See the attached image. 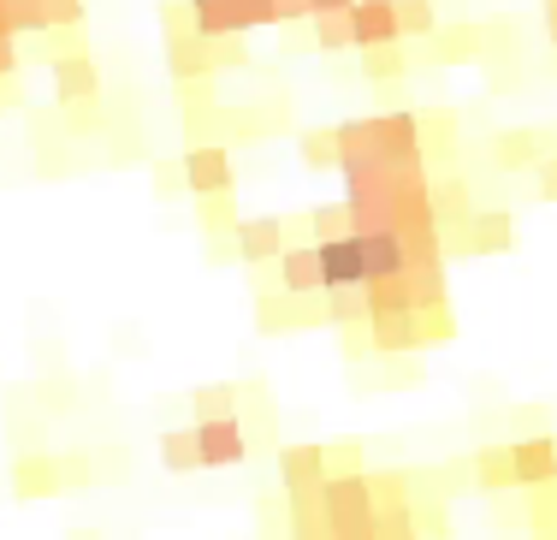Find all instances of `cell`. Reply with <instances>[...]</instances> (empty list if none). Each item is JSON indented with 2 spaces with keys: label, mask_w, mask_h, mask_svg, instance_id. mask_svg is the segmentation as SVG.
Returning <instances> with one entry per match:
<instances>
[{
  "label": "cell",
  "mask_w": 557,
  "mask_h": 540,
  "mask_svg": "<svg viewBox=\"0 0 557 540\" xmlns=\"http://www.w3.org/2000/svg\"><path fill=\"white\" fill-rule=\"evenodd\" d=\"M321 511H326V529L333 540H374V476L368 469H333L321 481Z\"/></svg>",
  "instance_id": "obj_1"
},
{
  "label": "cell",
  "mask_w": 557,
  "mask_h": 540,
  "mask_svg": "<svg viewBox=\"0 0 557 540\" xmlns=\"http://www.w3.org/2000/svg\"><path fill=\"white\" fill-rule=\"evenodd\" d=\"M161 24H166V72L178 77V84H190V77H214V54H208V36H196L190 7L161 0Z\"/></svg>",
  "instance_id": "obj_2"
},
{
  "label": "cell",
  "mask_w": 557,
  "mask_h": 540,
  "mask_svg": "<svg viewBox=\"0 0 557 540\" xmlns=\"http://www.w3.org/2000/svg\"><path fill=\"white\" fill-rule=\"evenodd\" d=\"M184 191L190 196H237V167L225 143H196L184 155Z\"/></svg>",
  "instance_id": "obj_3"
},
{
  "label": "cell",
  "mask_w": 557,
  "mask_h": 540,
  "mask_svg": "<svg viewBox=\"0 0 557 540\" xmlns=\"http://www.w3.org/2000/svg\"><path fill=\"white\" fill-rule=\"evenodd\" d=\"M196 452H202V469H237L249 457V433L237 416H202L196 421Z\"/></svg>",
  "instance_id": "obj_4"
},
{
  "label": "cell",
  "mask_w": 557,
  "mask_h": 540,
  "mask_svg": "<svg viewBox=\"0 0 557 540\" xmlns=\"http://www.w3.org/2000/svg\"><path fill=\"white\" fill-rule=\"evenodd\" d=\"M314 256H321V292H356V285H368V261H362V238L356 232L321 238Z\"/></svg>",
  "instance_id": "obj_5"
},
{
  "label": "cell",
  "mask_w": 557,
  "mask_h": 540,
  "mask_svg": "<svg viewBox=\"0 0 557 540\" xmlns=\"http://www.w3.org/2000/svg\"><path fill=\"white\" fill-rule=\"evenodd\" d=\"M557 155V131H534V125H516V131H498L493 137V161L504 173H534L540 161Z\"/></svg>",
  "instance_id": "obj_6"
},
{
  "label": "cell",
  "mask_w": 557,
  "mask_h": 540,
  "mask_svg": "<svg viewBox=\"0 0 557 540\" xmlns=\"http://www.w3.org/2000/svg\"><path fill=\"white\" fill-rule=\"evenodd\" d=\"M510 452L516 487H557V440L552 433H528V440H504Z\"/></svg>",
  "instance_id": "obj_7"
},
{
  "label": "cell",
  "mask_w": 557,
  "mask_h": 540,
  "mask_svg": "<svg viewBox=\"0 0 557 540\" xmlns=\"http://www.w3.org/2000/svg\"><path fill=\"white\" fill-rule=\"evenodd\" d=\"M486 54V24H440V30L421 42V60L428 65H462Z\"/></svg>",
  "instance_id": "obj_8"
},
{
  "label": "cell",
  "mask_w": 557,
  "mask_h": 540,
  "mask_svg": "<svg viewBox=\"0 0 557 540\" xmlns=\"http://www.w3.org/2000/svg\"><path fill=\"white\" fill-rule=\"evenodd\" d=\"M285 244H290L285 220H237V232H232L237 261H249V268H268V261H278V256H285Z\"/></svg>",
  "instance_id": "obj_9"
},
{
  "label": "cell",
  "mask_w": 557,
  "mask_h": 540,
  "mask_svg": "<svg viewBox=\"0 0 557 540\" xmlns=\"http://www.w3.org/2000/svg\"><path fill=\"white\" fill-rule=\"evenodd\" d=\"M350 30H356V54H362V48L404 42V24H397V0H356V7H350Z\"/></svg>",
  "instance_id": "obj_10"
},
{
  "label": "cell",
  "mask_w": 557,
  "mask_h": 540,
  "mask_svg": "<svg viewBox=\"0 0 557 540\" xmlns=\"http://www.w3.org/2000/svg\"><path fill=\"white\" fill-rule=\"evenodd\" d=\"M48 72H54V101H60V108L108 96V89H101V65H96V54H65V60L48 65Z\"/></svg>",
  "instance_id": "obj_11"
},
{
  "label": "cell",
  "mask_w": 557,
  "mask_h": 540,
  "mask_svg": "<svg viewBox=\"0 0 557 540\" xmlns=\"http://www.w3.org/2000/svg\"><path fill=\"white\" fill-rule=\"evenodd\" d=\"M278 292L285 297H321V256H314V244H285V256H278Z\"/></svg>",
  "instance_id": "obj_12"
},
{
  "label": "cell",
  "mask_w": 557,
  "mask_h": 540,
  "mask_svg": "<svg viewBox=\"0 0 557 540\" xmlns=\"http://www.w3.org/2000/svg\"><path fill=\"white\" fill-rule=\"evenodd\" d=\"M12 487H18V499H54L65 487V464L48 452H24L18 464H12Z\"/></svg>",
  "instance_id": "obj_13"
},
{
  "label": "cell",
  "mask_w": 557,
  "mask_h": 540,
  "mask_svg": "<svg viewBox=\"0 0 557 540\" xmlns=\"http://www.w3.org/2000/svg\"><path fill=\"white\" fill-rule=\"evenodd\" d=\"M278 481H285V499L314 493V487L326 481V445H290V452L278 457Z\"/></svg>",
  "instance_id": "obj_14"
},
{
  "label": "cell",
  "mask_w": 557,
  "mask_h": 540,
  "mask_svg": "<svg viewBox=\"0 0 557 540\" xmlns=\"http://www.w3.org/2000/svg\"><path fill=\"white\" fill-rule=\"evenodd\" d=\"M190 24L196 36H249V7L244 0H190Z\"/></svg>",
  "instance_id": "obj_15"
},
{
  "label": "cell",
  "mask_w": 557,
  "mask_h": 540,
  "mask_svg": "<svg viewBox=\"0 0 557 540\" xmlns=\"http://www.w3.org/2000/svg\"><path fill=\"white\" fill-rule=\"evenodd\" d=\"M297 149H302V167H314V173H338V125L302 131Z\"/></svg>",
  "instance_id": "obj_16"
},
{
  "label": "cell",
  "mask_w": 557,
  "mask_h": 540,
  "mask_svg": "<svg viewBox=\"0 0 557 540\" xmlns=\"http://www.w3.org/2000/svg\"><path fill=\"white\" fill-rule=\"evenodd\" d=\"M362 72H368V84H397V77L409 72V42L362 48Z\"/></svg>",
  "instance_id": "obj_17"
},
{
  "label": "cell",
  "mask_w": 557,
  "mask_h": 540,
  "mask_svg": "<svg viewBox=\"0 0 557 540\" xmlns=\"http://www.w3.org/2000/svg\"><path fill=\"white\" fill-rule=\"evenodd\" d=\"M161 464L172 469V476H190V469H202L196 428H166V433H161Z\"/></svg>",
  "instance_id": "obj_18"
},
{
  "label": "cell",
  "mask_w": 557,
  "mask_h": 540,
  "mask_svg": "<svg viewBox=\"0 0 557 540\" xmlns=\"http://www.w3.org/2000/svg\"><path fill=\"white\" fill-rule=\"evenodd\" d=\"M314 24V48H321V54H350L356 48V30H350V12H321V19H309Z\"/></svg>",
  "instance_id": "obj_19"
},
{
  "label": "cell",
  "mask_w": 557,
  "mask_h": 540,
  "mask_svg": "<svg viewBox=\"0 0 557 540\" xmlns=\"http://www.w3.org/2000/svg\"><path fill=\"white\" fill-rule=\"evenodd\" d=\"M474 481H481L486 493H510V487H516L510 452H504V445H481V452H474Z\"/></svg>",
  "instance_id": "obj_20"
},
{
  "label": "cell",
  "mask_w": 557,
  "mask_h": 540,
  "mask_svg": "<svg viewBox=\"0 0 557 540\" xmlns=\"http://www.w3.org/2000/svg\"><path fill=\"white\" fill-rule=\"evenodd\" d=\"M36 54H42L48 65L65 60V54H89V36H84V24H54V30H42L36 36Z\"/></svg>",
  "instance_id": "obj_21"
},
{
  "label": "cell",
  "mask_w": 557,
  "mask_h": 540,
  "mask_svg": "<svg viewBox=\"0 0 557 540\" xmlns=\"http://www.w3.org/2000/svg\"><path fill=\"white\" fill-rule=\"evenodd\" d=\"M7 24H12V36H42V30H54V7L48 0H7Z\"/></svg>",
  "instance_id": "obj_22"
},
{
  "label": "cell",
  "mask_w": 557,
  "mask_h": 540,
  "mask_svg": "<svg viewBox=\"0 0 557 540\" xmlns=\"http://www.w3.org/2000/svg\"><path fill=\"white\" fill-rule=\"evenodd\" d=\"M196 220H202L208 238H232L237 232V202L232 196H196Z\"/></svg>",
  "instance_id": "obj_23"
},
{
  "label": "cell",
  "mask_w": 557,
  "mask_h": 540,
  "mask_svg": "<svg viewBox=\"0 0 557 540\" xmlns=\"http://www.w3.org/2000/svg\"><path fill=\"white\" fill-rule=\"evenodd\" d=\"M397 24H404V42H428L440 30V7L433 0H397Z\"/></svg>",
  "instance_id": "obj_24"
},
{
  "label": "cell",
  "mask_w": 557,
  "mask_h": 540,
  "mask_svg": "<svg viewBox=\"0 0 557 540\" xmlns=\"http://www.w3.org/2000/svg\"><path fill=\"white\" fill-rule=\"evenodd\" d=\"M344 232H350V202H321V208H309V244L344 238Z\"/></svg>",
  "instance_id": "obj_25"
},
{
  "label": "cell",
  "mask_w": 557,
  "mask_h": 540,
  "mask_svg": "<svg viewBox=\"0 0 557 540\" xmlns=\"http://www.w3.org/2000/svg\"><path fill=\"white\" fill-rule=\"evenodd\" d=\"M326 321H333V327H362L368 321L362 285H356V292H326Z\"/></svg>",
  "instance_id": "obj_26"
},
{
  "label": "cell",
  "mask_w": 557,
  "mask_h": 540,
  "mask_svg": "<svg viewBox=\"0 0 557 540\" xmlns=\"http://www.w3.org/2000/svg\"><path fill=\"white\" fill-rule=\"evenodd\" d=\"M202 416H237V386H202L196 392V421Z\"/></svg>",
  "instance_id": "obj_27"
},
{
  "label": "cell",
  "mask_w": 557,
  "mask_h": 540,
  "mask_svg": "<svg viewBox=\"0 0 557 540\" xmlns=\"http://www.w3.org/2000/svg\"><path fill=\"white\" fill-rule=\"evenodd\" d=\"M314 7L309 0H273V24H309Z\"/></svg>",
  "instance_id": "obj_28"
},
{
  "label": "cell",
  "mask_w": 557,
  "mask_h": 540,
  "mask_svg": "<svg viewBox=\"0 0 557 540\" xmlns=\"http://www.w3.org/2000/svg\"><path fill=\"white\" fill-rule=\"evenodd\" d=\"M7 108H24V84H18V72L0 77V113H7Z\"/></svg>",
  "instance_id": "obj_29"
},
{
  "label": "cell",
  "mask_w": 557,
  "mask_h": 540,
  "mask_svg": "<svg viewBox=\"0 0 557 540\" xmlns=\"http://www.w3.org/2000/svg\"><path fill=\"white\" fill-rule=\"evenodd\" d=\"M534 173H540V196H546V202H557V155H552V161H540Z\"/></svg>",
  "instance_id": "obj_30"
},
{
  "label": "cell",
  "mask_w": 557,
  "mask_h": 540,
  "mask_svg": "<svg viewBox=\"0 0 557 540\" xmlns=\"http://www.w3.org/2000/svg\"><path fill=\"white\" fill-rule=\"evenodd\" d=\"M18 72V36H0V77Z\"/></svg>",
  "instance_id": "obj_31"
},
{
  "label": "cell",
  "mask_w": 557,
  "mask_h": 540,
  "mask_svg": "<svg viewBox=\"0 0 557 540\" xmlns=\"http://www.w3.org/2000/svg\"><path fill=\"white\" fill-rule=\"evenodd\" d=\"M309 7H314V19H321V12H350L356 0H309Z\"/></svg>",
  "instance_id": "obj_32"
},
{
  "label": "cell",
  "mask_w": 557,
  "mask_h": 540,
  "mask_svg": "<svg viewBox=\"0 0 557 540\" xmlns=\"http://www.w3.org/2000/svg\"><path fill=\"white\" fill-rule=\"evenodd\" d=\"M546 7V30H552V42H557V0H540Z\"/></svg>",
  "instance_id": "obj_33"
},
{
  "label": "cell",
  "mask_w": 557,
  "mask_h": 540,
  "mask_svg": "<svg viewBox=\"0 0 557 540\" xmlns=\"http://www.w3.org/2000/svg\"><path fill=\"white\" fill-rule=\"evenodd\" d=\"M0 36H12V24H7V0H0Z\"/></svg>",
  "instance_id": "obj_34"
}]
</instances>
